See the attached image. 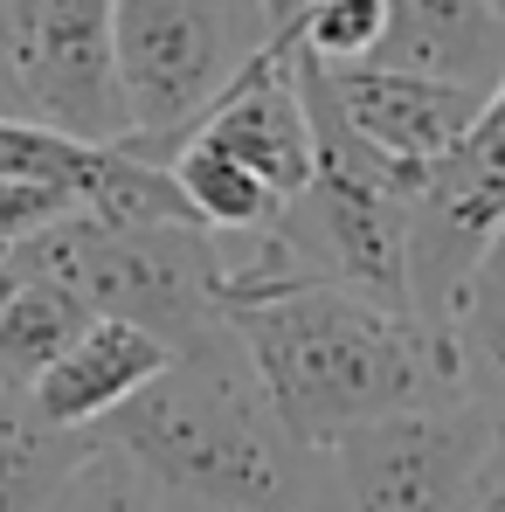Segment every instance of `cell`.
I'll use <instances>...</instances> for the list:
<instances>
[{"label":"cell","instance_id":"cell-1","mask_svg":"<svg viewBox=\"0 0 505 512\" xmlns=\"http://www.w3.org/2000/svg\"><path fill=\"white\" fill-rule=\"evenodd\" d=\"M153 506H312L326 499V457L277 416L236 319L180 346L167 367L104 416Z\"/></svg>","mask_w":505,"mask_h":512},{"label":"cell","instance_id":"cell-2","mask_svg":"<svg viewBox=\"0 0 505 512\" xmlns=\"http://www.w3.org/2000/svg\"><path fill=\"white\" fill-rule=\"evenodd\" d=\"M229 319L250 346L277 416L312 450L367 416L464 395L450 333L346 284H284L243 298Z\"/></svg>","mask_w":505,"mask_h":512},{"label":"cell","instance_id":"cell-3","mask_svg":"<svg viewBox=\"0 0 505 512\" xmlns=\"http://www.w3.org/2000/svg\"><path fill=\"white\" fill-rule=\"evenodd\" d=\"M42 243L97 312L153 326L173 353L229 326V250L194 215H104L77 201L42 222Z\"/></svg>","mask_w":505,"mask_h":512},{"label":"cell","instance_id":"cell-4","mask_svg":"<svg viewBox=\"0 0 505 512\" xmlns=\"http://www.w3.org/2000/svg\"><path fill=\"white\" fill-rule=\"evenodd\" d=\"M277 42L263 0H118V77L132 104V153L167 160L208 104Z\"/></svg>","mask_w":505,"mask_h":512},{"label":"cell","instance_id":"cell-5","mask_svg":"<svg viewBox=\"0 0 505 512\" xmlns=\"http://www.w3.org/2000/svg\"><path fill=\"white\" fill-rule=\"evenodd\" d=\"M499 416L478 395L409 402L388 416L339 429L319 443L326 499L339 506H471V478L485 464Z\"/></svg>","mask_w":505,"mask_h":512},{"label":"cell","instance_id":"cell-6","mask_svg":"<svg viewBox=\"0 0 505 512\" xmlns=\"http://www.w3.org/2000/svg\"><path fill=\"white\" fill-rule=\"evenodd\" d=\"M7 70L28 118L125 146L132 104L118 77V0H0Z\"/></svg>","mask_w":505,"mask_h":512},{"label":"cell","instance_id":"cell-7","mask_svg":"<svg viewBox=\"0 0 505 512\" xmlns=\"http://www.w3.org/2000/svg\"><path fill=\"white\" fill-rule=\"evenodd\" d=\"M194 132L229 146L284 201H298L312 187V173H319V132H312V97H305V70H298V42L277 35L250 70L208 104V118Z\"/></svg>","mask_w":505,"mask_h":512},{"label":"cell","instance_id":"cell-8","mask_svg":"<svg viewBox=\"0 0 505 512\" xmlns=\"http://www.w3.org/2000/svg\"><path fill=\"white\" fill-rule=\"evenodd\" d=\"M326 84H333L339 111L395 160L429 167L436 153H450L492 90L478 84H450V77H429V70H395V63H326Z\"/></svg>","mask_w":505,"mask_h":512},{"label":"cell","instance_id":"cell-9","mask_svg":"<svg viewBox=\"0 0 505 512\" xmlns=\"http://www.w3.org/2000/svg\"><path fill=\"white\" fill-rule=\"evenodd\" d=\"M167 360H173V346L153 326H132V319L97 312L84 333L35 374L28 395H35V409L56 429H90V423H104L111 409H125Z\"/></svg>","mask_w":505,"mask_h":512},{"label":"cell","instance_id":"cell-10","mask_svg":"<svg viewBox=\"0 0 505 512\" xmlns=\"http://www.w3.org/2000/svg\"><path fill=\"white\" fill-rule=\"evenodd\" d=\"M360 63H395V70H429L450 84H505V7L499 0H388V28L374 56Z\"/></svg>","mask_w":505,"mask_h":512},{"label":"cell","instance_id":"cell-11","mask_svg":"<svg viewBox=\"0 0 505 512\" xmlns=\"http://www.w3.org/2000/svg\"><path fill=\"white\" fill-rule=\"evenodd\" d=\"M90 429H56L28 388L0 381V512L7 506H63Z\"/></svg>","mask_w":505,"mask_h":512},{"label":"cell","instance_id":"cell-12","mask_svg":"<svg viewBox=\"0 0 505 512\" xmlns=\"http://www.w3.org/2000/svg\"><path fill=\"white\" fill-rule=\"evenodd\" d=\"M132 160V146H104L77 139L63 125H42L28 111H0V180H28V187H63L77 201H97L118 167Z\"/></svg>","mask_w":505,"mask_h":512},{"label":"cell","instance_id":"cell-13","mask_svg":"<svg viewBox=\"0 0 505 512\" xmlns=\"http://www.w3.org/2000/svg\"><path fill=\"white\" fill-rule=\"evenodd\" d=\"M167 167H173V180H180V194H187V208H194L215 236H256V229H270V222L284 215V194L256 167H243L229 146L201 139V132H187V139L173 146Z\"/></svg>","mask_w":505,"mask_h":512},{"label":"cell","instance_id":"cell-14","mask_svg":"<svg viewBox=\"0 0 505 512\" xmlns=\"http://www.w3.org/2000/svg\"><path fill=\"white\" fill-rule=\"evenodd\" d=\"M381 28H388V0H312L305 21L291 28V42L319 63H360V56H374Z\"/></svg>","mask_w":505,"mask_h":512},{"label":"cell","instance_id":"cell-15","mask_svg":"<svg viewBox=\"0 0 505 512\" xmlns=\"http://www.w3.org/2000/svg\"><path fill=\"white\" fill-rule=\"evenodd\" d=\"M457 367H464V395H478L505 423V312H464L457 319Z\"/></svg>","mask_w":505,"mask_h":512},{"label":"cell","instance_id":"cell-16","mask_svg":"<svg viewBox=\"0 0 505 512\" xmlns=\"http://www.w3.org/2000/svg\"><path fill=\"white\" fill-rule=\"evenodd\" d=\"M70 208H77V194H63V187L0 180V250H7V243H21V236H35L42 222H56V215H70Z\"/></svg>","mask_w":505,"mask_h":512},{"label":"cell","instance_id":"cell-17","mask_svg":"<svg viewBox=\"0 0 505 512\" xmlns=\"http://www.w3.org/2000/svg\"><path fill=\"white\" fill-rule=\"evenodd\" d=\"M464 312H505V222L485 236L478 270H471V291H464ZM457 312V319H464Z\"/></svg>","mask_w":505,"mask_h":512},{"label":"cell","instance_id":"cell-18","mask_svg":"<svg viewBox=\"0 0 505 512\" xmlns=\"http://www.w3.org/2000/svg\"><path fill=\"white\" fill-rule=\"evenodd\" d=\"M471 506H505V423L492 429V443H485V464H478V478H471Z\"/></svg>","mask_w":505,"mask_h":512},{"label":"cell","instance_id":"cell-19","mask_svg":"<svg viewBox=\"0 0 505 512\" xmlns=\"http://www.w3.org/2000/svg\"><path fill=\"white\" fill-rule=\"evenodd\" d=\"M0 111H21V97H14V70H7V28H0Z\"/></svg>","mask_w":505,"mask_h":512}]
</instances>
